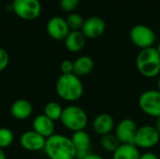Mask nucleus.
<instances>
[{"instance_id": "obj_27", "label": "nucleus", "mask_w": 160, "mask_h": 159, "mask_svg": "<svg viewBox=\"0 0 160 159\" xmlns=\"http://www.w3.org/2000/svg\"><path fill=\"white\" fill-rule=\"evenodd\" d=\"M140 159H159V157L153 152H146V153L141 155Z\"/></svg>"}, {"instance_id": "obj_8", "label": "nucleus", "mask_w": 160, "mask_h": 159, "mask_svg": "<svg viewBox=\"0 0 160 159\" xmlns=\"http://www.w3.org/2000/svg\"><path fill=\"white\" fill-rule=\"evenodd\" d=\"M132 43L141 50L153 47L157 37L153 29L144 24H137L133 26L129 33Z\"/></svg>"}, {"instance_id": "obj_19", "label": "nucleus", "mask_w": 160, "mask_h": 159, "mask_svg": "<svg viewBox=\"0 0 160 159\" xmlns=\"http://www.w3.org/2000/svg\"><path fill=\"white\" fill-rule=\"evenodd\" d=\"M141 153L134 144H121L112 154V159H140Z\"/></svg>"}, {"instance_id": "obj_22", "label": "nucleus", "mask_w": 160, "mask_h": 159, "mask_svg": "<svg viewBox=\"0 0 160 159\" xmlns=\"http://www.w3.org/2000/svg\"><path fill=\"white\" fill-rule=\"evenodd\" d=\"M66 21L71 31H79L82 30L85 20L82 18V15L78 13H70L66 19Z\"/></svg>"}, {"instance_id": "obj_34", "label": "nucleus", "mask_w": 160, "mask_h": 159, "mask_svg": "<svg viewBox=\"0 0 160 159\" xmlns=\"http://www.w3.org/2000/svg\"><path fill=\"white\" fill-rule=\"evenodd\" d=\"M0 1H2V0H0Z\"/></svg>"}, {"instance_id": "obj_10", "label": "nucleus", "mask_w": 160, "mask_h": 159, "mask_svg": "<svg viewBox=\"0 0 160 159\" xmlns=\"http://www.w3.org/2000/svg\"><path fill=\"white\" fill-rule=\"evenodd\" d=\"M47 33L54 40H65L70 32L66 19L55 16L51 18L47 22Z\"/></svg>"}, {"instance_id": "obj_30", "label": "nucleus", "mask_w": 160, "mask_h": 159, "mask_svg": "<svg viewBox=\"0 0 160 159\" xmlns=\"http://www.w3.org/2000/svg\"><path fill=\"white\" fill-rule=\"evenodd\" d=\"M0 159H7L6 153L4 152L3 149H0Z\"/></svg>"}, {"instance_id": "obj_28", "label": "nucleus", "mask_w": 160, "mask_h": 159, "mask_svg": "<svg viewBox=\"0 0 160 159\" xmlns=\"http://www.w3.org/2000/svg\"><path fill=\"white\" fill-rule=\"evenodd\" d=\"M84 159H105L103 157L99 156V155H97V154H90L88 157H86Z\"/></svg>"}, {"instance_id": "obj_21", "label": "nucleus", "mask_w": 160, "mask_h": 159, "mask_svg": "<svg viewBox=\"0 0 160 159\" xmlns=\"http://www.w3.org/2000/svg\"><path fill=\"white\" fill-rule=\"evenodd\" d=\"M100 145L104 151L113 154L119 148V146L121 145V142H119V140L114 134L110 133V134L101 136Z\"/></svg>"}, {"instance_id": "obj_12", "label": "nucleus", "mask_w": 160, "mask_h": 159, "mask_svg": "<svg viewBox=\"0 0 160 159\" xmlns=\"http://www.w3.org/2000/svg\"><path fill=\"white\" fill-rule=\"evenodd\" d=\"M106 29V23L104 20L98 16H92L84 21L82 28V32L86 38L95 39L103 35Z\"/></svg>"}, {"instance_id": "obj_16", "label": "nucleus", "mask_w": 160, "mask_h": 159, "mask_svg": "<svg viewBox=\"0 0 160 159\" xmlns=\"http://www.w3.org/2000/svg\"><path fill=\"white\" fill-rule=\"evenodd\" d=\"M95 67V62L88 55H82L73 61V74L79 78L89 75Z\"/></svg>"}, {"instance_id": "obj_6", "label": "nucleus", "mask_w": 160, "mask_h": 159, "mask_svg": "<svg viewBox=\"0 0 160 159\" xmlns=\"http://www.w3.org/2000/svg\"><path fill=\"white\" fill-rule=\"evenodd\" d=\"M138 104L144 114L154 118L160 116V92L158 89H150L142 93Z\"/></svg>"}, {"instance_id": "obj_14", "label": "nucleus", "mask_w": 160, "mask_h": 159, "mask_svg": "<svg viewBox=\"0 0 160 159\" xmlns=\"http://www.w3.org/2000/svg\"><path fill=\"white\" fill-rule=\"evenodd\" d=\"M32 127L34 131H36L45 139H48L49 137L52 136L55 130L54 122L44 114H39L34 118Z\"/></svg>"}, {"instance_id": "obj_5", "label": "nucleus", "mask_w": 160, "mask_h": 159, "mask_svg": "<svg viewBox=\"0 0 160 159\" xmlns=\"http://www.w3.org/2000/svg\"><path fill=\"white\" fill-rule=\"evenodd\" d=\"M11 6L12 11L24 21H34L41 13L39 0H13Z\"/></svg>"}, {"instance_id": "obj_29", "label": "nucleus", "mask_w": 160, "mask_h": 159, "mask_svg": "<svg viewBox=\"0 0 160 159\" xmlns=\"http://www.w3.org/2000/svg\"><path fill=\"white\" fill-rule=\"evenodd\" d=\"M155 127H156V129L158 130V134L160 135V116H159V117H158V118H157V121H156V125H155Z\"/></svg>"}, {"instance_id": "obj_18", "label": "nucleus", "mask_w": 160, "mask_h": 159, "mask_svg": "<svg viewBox=\"0 0 160 159\" xmlns=\"http://www.w3.org/2000/svg\"><path fill=\"white\" fill-rule=\"evenodd\" d=\"M70 139L76 151L91 150V137L85 130L73 132Z\"/></svg>"}, {"instance_id": "obj_13", "label": "nucleus", "mask_w": 160, "mask_h": 159, "mask_svg": "<svg viewBox=\"0 0 160 159\" xmlns=\"http://www.w3.org/2000/svg\"><path fill=\"white\" fill-rule=\"evenodd\" d=\"M92 127L96 134L104 136L112 132V130L115 128V122L111 114L103 112L95 117Z\"/></svg>"}, {"instance_id": "obj_25", "label": "nucleus", "mask_w": 160, "mask_h": 159, "mask_svg": "<svg viewBox=\"0 0 160 159\" xmlns=\"http://www.w3.org/2000/svg\"><path fill=\"white\" fill-rule=\"evenodd\" d=\"M9 63V55L8 52L4 49L0 47V72L4 71Z\"/></svg>"}, {"instance_id": "obj_11", "label": "nucleus", "mask_w": 160, "mask_h": 159, "mask_svg": "<svg viewBox=\"0 0 160 159\" xmlns=\"http://www.w3.org/2000/svg\"><path fill=\"white\" fill-rule=\"evenodd\" d=\"M46 139L36 131L28 130L20 137V145L26 151L37 152L44 150Z\"/></svg>"}, {"instance_id": "obj_15", "label": "nucleus", "mask_w": 160, "mask_h": 159, "mask_svg": "<svg viewBox=\"0 0 160 159\" xmlns=\"http://www.w3.org/2000/svg\"><path fill=\"white\" fill-rule=\"evenodd\" d=\"M33 113V106L26 99L20 98L15 100L10 106V114L13 118L23 121L28 119Z\"/></svg>"}, {"instance_id": "obj_7", "label": "nucleus", "mask_w": 160, "mask_h": 159, "mask_svg": "<svg viewBox=\"0 0 160 159\" xmlns=\"http://www.w3.org/2000/svg\"><path fill=\"white\" fill-rule=\"evenodd\" d=\"M160 141V135L155 126L144 125L139 127L133 144L139 149H152L156 147Z\"/></svg>"}, {"instance_id": "obj_32", "label": "nucleus", "mask_w": 160, "mask_h": 159, "mask_svg": "<svg viewBox=\"0 0 160 159\" xmlns=\"http://www.w3.org/2000/svg\"><path fill=\"white\" fill-rule=\"evenodd\" d=\"M156 49H157V51L158 52V53H159V54H160V42H159V43H158V47H157Z\"/></svg>"}, {"instance_id": "obj_24", "label": "nucleus", "mask_w": 160, "mask_h": 159, "mask_svg": "<svg viewBox=\"0 0 160 159\" xmlns=\"http://www.w3.org/2000/svg\"><path fill=\"white\" fill-rule=\"evenodd\" d=\"M80 0H60V7L66 12L74 11L79 6Z\"/></svg>"}, {"instance_id": "obj_31", "label": "nucleus", "mask_w": 160, "mask_h": 159, "mask_svg": "<svg viewBox=\"0 0 160 159\" xmlns=\"http://www.w3.org/2000/svg\"><path fill=\"white\" fill-rule=\"evenodd\" d=\"M157 85H158V90L160 92V75L158 76V83H157Z\"/></svg>"}, {"instance_id": "obj_20", "label": "nucleus", "mask_w": 160, "mask_h": 159, "mask_svg": "<svg viewBox=\"0 0 160 159\" xmlns=\"http://www.w3.org/2000/svg\"><path fill=\"white\" fill-rule=\"evenodd\" d=\"M63 110L64 109L62 108V106L58 102L50 101L44 106L43 114L46 115L51 120H52L53 122H55V121H58V120L61 119Z\"/></svg>"}, {"instance_id": "obj_2", "label": "nucleus", "mask_w": 160, "mask_h": 159, "mask_svg": "<svg viewBox=\"0 0 160 159\" xmlns=\"http://www.w3.org/2000/svg\"><path fill=\"white\" fill-rule=\"evenodd\" d=\"M83 84L75 74H62L56 81L55 91L58 97L67 102H75L83 95Z\"/></svg>"}, {"instance_id": "obj_33", "label": "nucleus", "mask_w": 160, "mask_h": 159, "mask_svg": "<svg viewBox=\"0 0 160 159\" xmlns=\"http://www.w3.org/2000/svg\"><path fill=\"white\" fill-rule=\"evenodd\" d=\"M73 159H78V158H76V157H75V158H73Z\"/></svg>"}, {"instance_id": "obj_26", "label": "nucleus", "mask_w": 160, "mask_h": 159, "mask_svg": "<svg viewBox=\"0 0 160 159\" xmlns=\"http://www.w3.org/2000/svg\"><path fill=\"white\" fill-rule=\"evenodd\" d=\"M60 69L62 74H72L73 73V61L65 59L60 65Z\"/></svg>"}, {"instance_id": "obj_17", "label": "nucleus", "mask_w": 160, "mask_h": 159, "mask_svg": "<svg viewBox=\"0 0 160 159\" xmlns=\"http://www.w3.org/2000/svg\"><path fill=\"white\" fill-rule=\"evenodd\" d=\"M85 43L86 37L81 30L70 31L65 39V46L71 52H81L84 48Z\"/></svg>"}, {"instance_id": "obj_4", "label": "nucleus", "mask_w": 160, "mask_h": 159, "mask_svg": "<svg viewBox=\"0 0 160 159\" xmlns=\"http://www.w3.org/2000/svg\"><path fill=\"white\" fill-rule=\"evenodd\" d=\"M60 121L68 130L73 133L85 130L89 119L86 112L82 108L77 105H69L64 108Z\"/></svg>"}, {"instance_id": "obj_9", "label": "nucleus", "mask_w": 160, "mask_h": 159, "mask_svg": "<svg viewBox=\"0 0 160 159\" xmlns=\"http://www.w3.org/2000/svg\"><path fill=\"white\" fill-rule=\"evenodd\" d=\"M138 128L139 127L133 119L125 118L116 125L114 135L121 144H133Z\"/></svg>"}, {"instance_id": "obj_23", "label": "nucleus", "mask_w": 160, "mask_h": 159, "mask_svg": "<svg viewBox=\"0 0 160 159\" xmlns=\"http://www.w3.org/2000/svg\"><path fill=\"white\" fill-rule=\"evenodd\" d=\"M14 141L13 132L8 127H0V149L9 147Z\"/></svg>"}, {"instance_id": "obj_3", "label": "nucleus", "mask_w": 160, "mask_h": 159, "mask_svg": "<svg viewBox=\"0 0 160 159\" xmlns=\"http://www.w3.org/2000/svg\"><path fill=\"white\" fill-rule=\"evenodd\" d=\"M136 67L141 75L152 79L160 74V54L151 47L140 51L136 57Z\"/></svg>"}, {"instance_id": "obj_1", "label": "nucleus", "mask_w": 160, "mask_h": 159, "mask_svg": "<svg viewBox=\"0 0 160 159\" xmlns=\"http://www.w3.org/2000/svg\"><path fill=\"white\" fill-rule=\"evenodd\" d=\"M44 153L49 159H73L76 157V149L71 139L55 133L46 139Z\"/></svg>"}]
</instances>
